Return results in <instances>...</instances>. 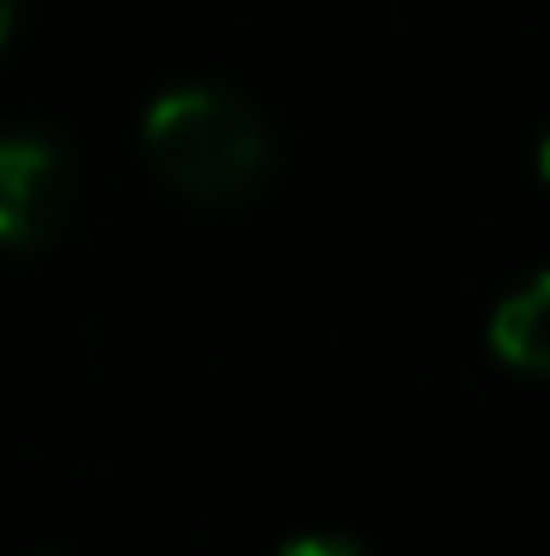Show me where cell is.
Masks as SVG:
<instances>
[{"label": "cell", "mask_w": 550, "mask_h": 556, "mask_svg": "<svg viewBox=\"0 0 550 556\" xmlns=\"http://www.w3.org/2000/svg\"><path fill=\"white\" fill-rule=\"evenodd\" d=\"M12 24H18V0H0V48H7Z\"/></svg>", "instance_id": "5b68a950"}, {"label": "cell", "mask_w": 550, "mask_h": 556, "mask_svg": "<svg viewBox=\"0 0 550 556\" xmlns=\"http://www.w3.org/2000/svg\"><path fill=\"white\" fill-rule=\"evenodd\" d=\"M279 556H367V551L344 533H303V539H284Z\"/></svg>", "instance_id": "277c9868"}, {"label": "cell", "mask_w": 550, "mask_h": 556, "mask_svg": "<svg viewBox=\"0 0 550 556\" xmlns=\"http://www.w3.org/2000/svg\"><path fill=\"white\" fill-rule=\"evenodd\" d=\"M142 149L172 190L195 202H226L267 172V125L231 89L190 84L142 113Z\"/></svg>", "instance_id": "6da1fadb"}, {"label": "cell", "mask_w": 550, "mask_h": 556, "mask_svg": "<svg viewBox=\"0 0 550 556\" xmlns=\"http://www.w3.org/2000/svg\"><path fill=\"white\" fill-rule=\"evenodd\" d=\"M72 202V166L48 130H7L0 137V243L42 249L60 231Z\"/></svg>", "instance_id": "7a4b0ae2"}, {"label": "cell", "mask_w": 550, "mask_h": 556, "mask_svg": "<svg viewBox=\"0 0 550 556\" xmlns=\"http://www.w3.org/2000/svg\"><path fill=\"white\" fill-rule=\"evenodd\" d=\"M539 172H545V184H550V130H545V142H539Z\"/></svg>", "instance_id": "8992f818"}, {"label": "cell", "mask_w": 550, "mask_h": 556, "mask_svg": "<svg viewBox=\"0 0 550 556\" xmlns=\"http://www.w3.org/2000/svg\"><path fill=\"white\" fill-rule=\"evenodd\" d=\"M486 343L503 367L515 374H539L550 379V273H539L527 290L497 302L491 326H486Z\"/></svg>", "instance_id": "3957f363"}]
</instances>
